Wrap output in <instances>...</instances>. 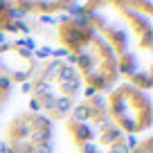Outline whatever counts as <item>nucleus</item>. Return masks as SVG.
<instances>
[{
	"label": "nucleus",
	"instance_id": "nucleus-6",
	"mask_svg": "<svg viewBox=\"0 0 153 153\" xmlns=\"http://www.w3.org/2000/svg\"><path fill=\"white\" fill-rule=\"evenodd\" d=\"M151 144H153L151 135H146L144 140H140V144H137V146H135L131 153H153V146H151Z\"/></svg>",
	"mask_w": 153,
	"mask_h": 153
},
{
	"label": "nucleus",
	"instance_id": "nucleus-4",
	"mask_svg": "<svg viewBox=\"0 0 153 153\" xmlns=\"http://www.w3.org/2000/svg\"><path fill=\"white\" fill-rule=\"evenodd\" d=\"M38 63L34 54L25 48H18L9 41V43L0 45V74H5L11 79V83H25L29 81L36 72Z\"/></svg>",
	"mask_w": 153,
	"mask_h": 153
},
{
	"label": "nucleus",
	"instance_id": "nucleus-1",
	"mask_svg": "<svg viewBox=\"0 0 153 153\" xmlns=\"http://www.w3.org/2000/svg\"><path fill=\"white\" fill-rule=\"evenodd\" d=\"M153 106L149 92L122 83L115 86L106 97V110L108 117L124 135H137L142 131H149L153 124Z\"/></svg>",
	"mask_w": 153,
	"mask_h": 153
},
{
	"label": "nucleus",
	"instance_id": "nucleus-11",
	"mask_svg": "<svg viewBox=\"0 0 153 153\" xmlns=\"http://www.w3.org/2000/svg\"><path fill=\"white\" fill-rule=\"evenodd\" d=\"M7 151H9V146H7V144L2 142V144H0V153H7Z\"/></svg>",
	"mask_w": 153,
	"mask_h": 153
},
{
	"label": "nucleus",
	"instance_id": "nucleus-3",
	"mask_svg": "<svg viewBox=\"0 0 153 153\" xmlns=\"http://www.w3.org/2000/svg\"><path fill=\"white\" fill-rule=\"evenodd\" d=\"M16 153H52V120L43 113H18L7 124V142Z\"/></svg>",
	"mask_w": 153,
	"mask_h": 153
},
{
	"label": "nucleus",
	"instance_id": "nucleus-2",
	"mask_svg": "<svg viewBox=\"0 0 153 153\" xmlns=\"http://www.w3.org/2000/svg\"><path fill=\"white\" fill-rule=\"evenodd\" d=\"M74 56H76L74 68L79 72V76H81L83 86L95 88L99 95L115 88V83L120 79L117 54L113 52V48L97 32Z\"/></svg>",
	"mask_w": 153,
	"mask_h": 153
},
{
	"label": "nucleus",
	"instance_id": "nucleus-9",
	"mask_svg": "<svg viewBox=\"0 0 153 153\" xmlns=\"http://www.w3.org/2000/svg\"><path fill=\"white\" fill-rule=\"evenodd\" d=\"M20 92H23L25 97H32V81H25V83H20Z\"/></svg>",
	"mask_w": 153,
	"mask_h": 153
},
{
	"label": "nucleus",
	"instance_id": "nucleus-10",
	"mask_svg": "<svg viewBox=\"0 0 153 153\" xmlns=\"http://www.w3.org/2000/svg\"><path fill=\"white\" fill-rule=\"evenodd\" d=\"M5 43H9V41H7V34L0 32V45H5Z\"/></svg>",
	"mask_w": 153,
	"mask_h": 153
},
{
	"label": "nucleus",
	"instance_id": "nucleus-8",
	"mask_svg": "<svg viewBox=\"0 0 153 153\" xmlns=\"http://www.w3.org/2000/svg\"><path fill=\"white\" fill-rule=\"evenodd\" d=\"M29 113H41V104L34 97H29Z\"/></svg>",
	"mask_w": 153,
	"mask_h": 153
},
{
	"label": "nucleus",
	"instance_id": "nucleus-5",
	"mask_svg": "<svg viewBox=\"0 0 153 153\" xmlns=\"http://www.w3.org/2000/svg\"><path fill=\"white\" fill-rule=\"evenodd\" d=\"M32 54H34V59H36V63H43V61H48V59H52V48H50V45H41V48H36Z\"/></svg>",
	"mask_w": 153,
	"mask_h": 153
},
{
	"label": "nucleus",
	"instance_id": "nucleus-7",
	"mask_svg": "<svg viewBox=\"0 0 153 153\" xmlns=\"http://www.w3.org/2000/svg\"><path fill=\"white\" fill-rule=\"evenodd\" d=\"M11 88H14L11 79H9V76H5V74H0V92H2V95H9Z\"/></svg>",
	"mask_w": 153,
	"mask_h": 153
}]
</instances>
